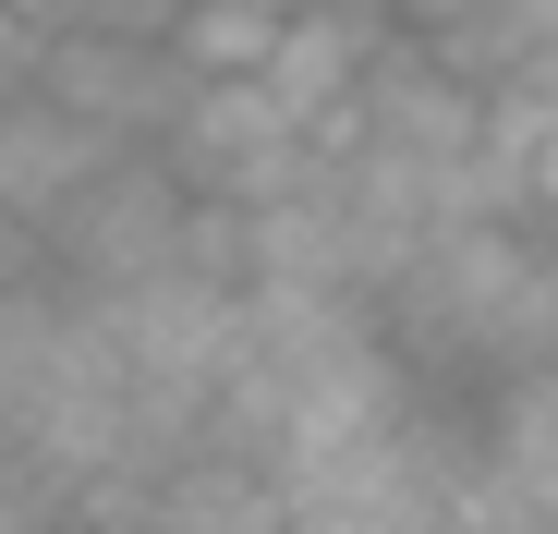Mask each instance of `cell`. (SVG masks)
Instances as JSON below:
<instances>
[{"instance_id": "2", "label": "cell", "mask_w": 558, "mask_h": 534, "mask_svg": "<svg viewBox=\"0 0 558 534\" xmlns=\"http://www.w3.org/2000/svg\"><path fill=\"white\" fill-rule=\"evenodd\" d=\"M182 207H195V195L170 183V158L158 146H122L98 183L37 231V267L61 292H122V280H146V267L182 255Z\"/></svg>"}, {"instance_id": "6", "label": "cell", "mask_w": 558, "mask_h": 534, "mask_svg": "<svg viewBox=\"0 0 558 534\" xmlns=\"http://www.w3.org/2000/svg\"><path fill=\"white\" fill-rule=\"evenodd\" d=\"M267 37H279L267 0H182V13H170L182 73H255V61H267Z\"/></svg>"}, {"instance_id": "1", "label": "cell", "mask_w": 558, "mask_h": 534, "mask_svg": "<svg viewBox=\"0 0 558 534\" xmlns=\"http://www.w3.org/2000/svg\"><path fill=\"white\" fill-rule=\"evenodd\" d=\"M170 183L182 195H219V207H267L316 170V122L267 98V73H195V98L170 110L158 134Z\"/></svg>"}, {"instance_id": "8", "label": "cell", "mask_w": 558, "mask_h": 534, "mask_svg": "<svg viewBox=\"0 0 558 534\" xmlns=\"http://www.w3.org/2000/svg\"><path fill=\"white\" fill-rule=\"evenodd\" d=\"M461 13H486V0H401V25H413V37H437V25H461Z\"/></svg>"}, {"instance_id": "3", "label": "cell", "mask_w": 558, "mask_h": 534, "mask_svg": "<svg viewBox=\"0 0 558 534\" xmlns=\"http://www.w3.org/2000/svg\"><path fill=\"white\" fill-rule=\"evenodd\" d=\"M37 85H49V98H73L85 122L134 134V146H158V134H170V110L195 98L182 49H170V37H146V25H73V37H49V49H37Z\"/></svg>"}, {"instance_id": "5", "label": "cell", "mask_w": 558, "mask_h": 534, "mask_svg": "<svg viewBox=\"0 0 558 534\" xmlns=\"http://www.w3.org/2000/svg\"><path fill=\"white\" fill-rule=\"evenodd\" d=\"M134 134H110V122H85L73 98H49V85H13L0 98V207H13L25 231H49L98 170L122 158Z\"/></svg>"}, {"instance_id": "7", "label": "cell", "mask_w": 558, "mask_h": 534, "mask_svg": "<svg viewBox=\"0 0 558 534\" xmlns=\"http://www.w3.org/2000/svg\"><path fill=\"white\" fill-rule=\"evenodd\" d=\"M37 49H49V37L13 13V0H0V98H13V85H37Z\"/></svg>"}, {"instance_id": "4", "label": "cell", "mask_w": 558, "mask_h": 534, "mask_svg": "<svg viewBox=\"0 0 558 534\" xmlns=\"http://www.w3.org/2000/svg\"><path fill=\"white\" fill-rule=\"evenodd\" d=\"M474 510L461 522H558V352L510 365L474 413Z\"/></svg>"}]
</instances>
